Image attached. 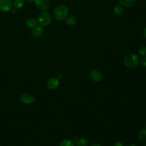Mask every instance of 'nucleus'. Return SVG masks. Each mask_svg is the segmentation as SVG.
I'll return each mask as SVG.
<instances>
[{
    "label": "nucleus",
    "instance_id": "obj_9",
    "mask_svg": "<svg viewBox=\"0 0 146 146\" xmlns=\"http://www.w3.org/2000/svg\"><path fill=\"white\" fill-rule=\"evenodd\" d=\"M31 35L35 38H38L43 34V29L41 26H36L31 31Z\"/></svg>",
    "mask_w": 146,
    "mask_h": 146
},
{
    "label": "nucleus",
    "instance_id": "obj_8",
    "mask_svg": "<svg viewBox=\"0 0 146 146\" xmlns=\"http://www.w3.org/2000/svg\"><path fill=\"white\" fill-rule=\"evenodd\" d=\"M90 77L92 81L99 82L102 79V75L99 71L97 70H92L90 72Z\"/></svg>",
    "mask_w": 146,
    "mask_h": 146
},
{
    "label": "nucleus",
    "instance_id": "obj_26",
    "mask_svg": "<svg viewBox=\"0 0 146 146\" xmlns=\"http://www.w3.org/2000/svg\"><path fill=\"white\" fill-rule=\"evenodd\" d=\"M145 146H146V143H145Z\"/></svg>",
    "mask_w": 146,
    "mask_h": 146
},
{
    "label": "nucleus",
    "instance_id": "obj_23",
    "mask_svg": "<svg viewBox=\"0 0 146 146\" xmlns=\"http://www.w3.org/2000/svg\"><path fill=\"white\" fill-rule=\"evenodd\" d=\"M143 35H144V38L146 39V27L143 30Z\"/></svg>",
    "mask_w": 146,
    "mask_h": 146
},
{
    "label": "nucleus",
    "instance_id": "obj_7",
    "mask_svg": "<svg viewBox=\"0 0 146 146\" xmlns=\"http://www.w3.org/2000/svg\"><path fill=\"white\" fill-rule=\"evenodd\" d=\"M60 84L59 79L57 78L52 77L50 78L47 82V86L50 90H55L56 89Z\"/></svg>",
    "mask_w": 146,
    "mask_h": 146
},
{
    "label": "nucleus",
    "instance_id": "obj_5",
    "mask_svg": "<svg viewBox=\"0 0 146 146\" xmlns=\"http://www.w3.org/2000/svg\"><path fill=\"white\" fill-rule=\"evenodd\" d=\"M36 7L40 11H45L50 6L49 0H35Z\"/></svg>",
    "mask_w": 146,
    "mask_h": 146
},
{
    "label": "nucleus",
    "instance_id": "obj_24",
    "mask_svg": "<svg viewBox=\"0 0 146 146\" xmlns=\"http://www.w3.org/2000/svg\"><path fill=\"white\" fill-rule=\"evenodd\" d=\"M27 2H28V3H31V2H34V1L35 0H25Z\"/></svg>",
    "mask_w": 146,
    "mask_h": 146
},
{
    "label": "nucleus",
    "instance_id": "obj_20",
    "mask_svg": "<svg viewBox=\"0 0 146 146\" xmlns=\"http://www.w3.org/2000/svg\"><path fill=\"white\" fill-rule=\"evenodd\" d=\"M113 146H124L123 144L120 141H116L114 143Z\"/></svg>",
    "mask_w": 146,
    "mask_h": 146
},
{
    "label": "nucleus",
    "instance_id": "obj_27",
    "mask_svg": "<svg viewBox=\"0 0 146 146\" xmlns=\"http://www.w3.org/2000/svg\"><path fill=\"white\" fill-rule=\"evenodd\" d=\"M0 146H1V145H0Z\"/></svg>",
    "mask_w": 146,
    "mask_h": 146
},
{
    "label": "nucleus",
    "instance_id": "obj_18",
    "mask_svg": "<svg viewBox=\"0 0 146 146\" xmlns=\"http://www.w3.org/2000/svg\"><path fill=\"white\" fill-rule=\"evenodd\" d=\"M138 53L143 56H146V47L145 46H141L138 50Z\"/></svg>",
    "mask_w": 146,
    "mask_h": 146
},
{
    "label": "nucleus",
    "instance_id": "obj_16",
    "mask_svg": "<svg viewBox=\"0 0 146 146\" xmlns=\"http://www.w3.org/2000/svg\"><path fill=\"white\" fill-rule=\"evenodd\" d=\"M13 4L15 9H21L24 5V0H14Z\"/></svg>",
    "mask_w": 146,
    "mask_h": 146
},
{
    "label": "nucleus",
    "instance_id": "obj_13",
    "mask_svg": "<svg viewBox=\"0 0 146 146\" xmlns=\"http://www.w3.org/2000/svg\"><path fill=\"white\" fill-rule=\"evenodd\" d=\"M113 11L116 15H121L124 13V9H123L122 5H121L120 4H117L114 7Z\"/></svg>",
    "mask_w": 146,
    "mask_h": 146
},
{
    "label": "nucleus",
    "instance_id": "obj_22",
    "mask_svg": "<svg viewBox=\"0 0 146 146\" xmlns=\"http://www.w3.org/2000/svg\"><path fill=\"white\" fill-rule=\"evenodd\" d=\"M91 146H101V145L99 143H95L94 144H92Z\"/></svg>",
    "mask_w": 146,
    "mask_h": 146
},
{
    "label": "nucleus",
    "instance_id": "obj_4",
    "mask_svg": "<svg viewBox=\"0 0 146 146\" xmlns=\"http://www.w3.org/2000/svg\"><path fill=\"white\" fill-rule=\"evenodd\" d=\"M13 6L12 0H0V11L3 13L11 10Z\"/></svg>",
    "mask_w": 146,
    "mask_h": 146
},
{
    "label": "nucleus",
    "instance_id": "obj_19",
    "mask_svg": "<svg viewBox=\"0 0 146 146\" xmlns=\"http://www.w3.org/2000/svg\"><path fill=\"white\" fill-rule=\"evenodd\" d=\"M140 64L143 67H146V56H144L140 60Z\"/></svg>",
    "mask_w": 146,
    "mask_h": 146
},
{
    "label": "nucleus",
    "instance_id": "obj_3",
    "mask_svg": "<svg viewBox=\"0 0 146 146\" xmlns=\"http://www.w3.org/2000/svg\"><path fill=\"white\" fill-rule=\"evenodd\" d=\"M51 22V16L48 12L43 11L38 17V22L42 26H47Z\"/></svg>",
    "mask_w": 146,
    "mask_h": 146
},
{
    "label": "nucleus",
    "instance_id": "obj_10",
    "mask_svg": "<svg viewBox=\"0 0 146 146\" xmlns=\"http://www.w3.org/2000/svg\"><path fill=\"white\" fill-rule=\"evenodd\" d=\"M121 5L126 7H132L136 3V0H119Z\"/></svg>",
    "mask_w": 146,
    "mask_h": 146
},
{
    "label": "nucleus",
    "instance_id": "obj_17",
    "mask_svg": "<svg viewBox=\"0 0 146 146\" xmlns=\"http://www.w3.org/2000/svg\"><path fill=\"white\" fill-rule=\"evenodd\" d=\"M139 137L143 141H146V128L143 129L139 132Z\"/></svg>",
    "mask_w": 146,
    "mask_h": 146
},
{
    "label": "nucleus",
    "instance_id": "obj_12",
    "mask_svg": "<svg viewBox=\"0 0 146 146\" xmlns=\"http://www.w3.org/2000/svg\"><path fill=\"white\" fill-rule=\"evenodd\" d=\"M59 146H75V144L74 140L70 139H64L60 142Z\"/></svg>",
    "mask_w": 146,
    "mask_h": 146
},
{
    "label": "nucleus",
    "instance_id": "obj_14",
    "mask_svg": "<svg viewBox=\"0 0 146 146\" xmlns=\"http://www.w3.org/2000/svg\"><path fill=\"white\" fill-rule=\"evenodd\" d=\"M36 24L37 21L34 18H29V19H27L26 23V26L30 29H33L36 26Z\"/></svg>",
    "mask_w": 146,
    "mask_h": 146
},
{
    "label": "nucleus",
    "instance_id": "obj_2",
    "mask_svg": "<svg viewBox=\"0 0 146 146\" xmlns=\"http://www.w3.org/2000/svg\"><path fill=\"white\" fill-rule=\"evenodd\" d=\"M68 13V9L65 5H59L54 10L53 13L55 18L58 21H63L66 19Z\"/></svg>",
    "mask_w": 146,
    "mask_h": 146
},
{
    "label": "nucleus",
    "instance_id": "obj_15",
    "mask_svg": "<svg viewBox=\"0 0 146 146\" xmlns=\"http://www.w3.org/2000/svg\"><path fill=\"white\" fill-rule=\"evenodd\" d=\"M88 144V141L86 138H80L76 142V146H87Z\"/></svg>",
    "mask_w": 146,
    "mask_h": 146
},
{
    "label": "nucleus",
    "instance_id": "obj_11",
    "mask_svg": "<svg viewBox=\"0 0 146 146\" xmlns=\"http://www.w3.org/2000/svg\"><path fill=\"white\" fill-rule=\"evenodd\" d=\"M77 22L76 18L74 15H70L66 18V23L70 26H74Z\"/></svg>",
    "mask_w": 146,
    "mask_h": 146
},
{
    "label": "nucleus",
    "instance_id": "obj_6",
    "mask_svg": "<svg viewBox=\"0 0 146 146\" xmlns=\"http://www.w3.org/2000/svg\"><path fill=\"white\" fill-rule=\"evenodd\" d=\"M20 100L23 104H30L34 102L35 98L33 95L29 93H24L21 95Z\"/></svg>",
    "mask_w": 146,
    "mask_h": 146
},
{
    "label": "nucleus",
    "instance_id": "obj_25",
    "mask_svg": "<svg viewBox=\"0 0 146 146\" xmlns=\"http://www.w3.org/2000/svg\"><path fill=\"white\" fill-rule=\"evenodd\" d=\"M127 146H137L136 145L134 144H129L128 145H127Z\"/></svg>",
    "mask_w": 146,
    "mask_h": 146
},
{
    "label": "nucleus",
    "instance_id": "obj_1",
    "mask_svg": "<svg viewBox=\"0 0 146 146\" xmlns=\"http://www.w3.org/2000/svg\"><path fill=\"white\" fill-rule=\"evenodd\" d=\"M140 63V59L137 55L134 53H130L125 55L123 59L124 65L128 68L136 67Z\"/></svg>",
    "mask_w": 146,
    "mask_h": 146
},
{
    "label": "nucleus",
    "instance_id": "obj_21",
    "mask_svg": "<svg viewBox=\"0 0 146 146\" xmlns=\"http://www.w3.org/2000/svg\"><path fill=\"white\" fill-rule=\"evenodd\" d=\"M63 73H62V72H59L58 74H57V78L58 79H62V78H63Z\"/></svg>",
    "mask_w": 146,
    "mask_h": 146
}]
</instances>
